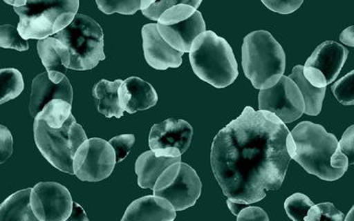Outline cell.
<instances>
[{
    "mask_svg": "<svg viewBox=\"0 0 354 221\" xmlns=\"http://www.w3.org/2000/svg\"><path fill=\"white\" fill-rule=\"evenodd\" d=\"M290 133L274 115L251 106L218 131L211 165L227 199L250 205L281 187L292 160L286 148Z\"/></svg>",
    "mask_w": 354,
    "mask_h": 221,
    "instance_id": "1",
    "label": "cell"
},
{
    "mask_svg": "<svg viewBox=\"0 0 354 221\" xmlns=\"http://www.w3.org/2000/svg\"><path fill=\"white\" fill-rule=\"evenodd\" d=\"M338 146L335 135L327 133L321 124L303 122L295 126L286 137V148L290 159L300 164L309 174L327 182L339 180L347 172L334 169L330 159Z\"/></svg>",
    "mask_w": 354,
    "mask_h": 221,
    "instance_id": "2",
    "label": "cell"
},
{
    "mask_svg": "<svg viewBox=\"0 0 354 221\" xmlns=\"http://www.w3.org/2000/svg\"><path fill=\"white\" fill-rule=\"evenodd\" d=\"M192 71L216 88H226L239 75L230 44L212 30L196 37L189 52Z\"/></svg>",
    "mask_w": 354,
    "mask_h": 221,
    "instance_id": "3",
    "label": "cell"
},
{
    "mask_svg": "<svg viewBox=\"0 0 354 221\" xmlns=\"http://www.w3.org/2000/svg\"><path fill=\"white\" fill-rule=\"evenodd\" d=\"M286 54L268 30H255L244 38L242 67L247 79L259 90L272 88L286 71Z\"/></svg>",
    "mask_w": 354,
    "mask_h": 221,
    "instance_id": "4",
    "label": "cell"
},
{
    "mask_svg": "<svg viewBox=\"0 0 354 221\" xmlns=\"http://www.w3.org/2000/svg\"><path fill=\"white\" fill-rule=\"evenodd\" d=\"M78 8V0H28L23 8H15L17 30L27 41L50 38L71 25Z\"/></svg>",
    "mask_w": 354,
    "mask_h": 221,
    "instance_id": "5",
    "label": "cell"
},
{
    "mask_svg": "<svg viewBox=\"0 0 354 221\" xmlns=\"http://www.w3.org/2000/svg\"><path fill=\"white\" fill-rule=\"evenodd\" d=\"M70 52L69 69L91 70L106 60L104 30L88 15L77 13L71 25L55 35Z\"/></svg>",
    "mask_w": 354,
    "mask_h": 221,
    "instance_id": "6",
    "label": "cell"
},
{
    "mask_svg": "<svg viewBox=\"0 0 354 221\" xmlns=\"http://www.w3.org/2000/svg\"><path fill=\"white\" fill-rule=\"evenodd\" d=\"M203 184L196 171L178 162L164 171L155 184L153 194L166 199L176 211L194 206L202 194Z\"/></svg>",
    "mask_w": 354,
    "mask_h": 221,
    "instance_id": "7",
    "label": "cell"
},
{
    "mask_svg": "<svg viewBox=\"0 0 354 221\" xmlns=\"http://www.w3.org/2000/svg\"><path fill=\"white\" fill-rule=\"evenodd\" d=\"M117 160L113 146L98 137L87 140L73 157L74 175L83 182H100L111 176Z\"/></svg>",
    "mask_w": 354,
    "mask_h": 221,
    "instance_id": "8",
    "label": "cell"
},
{
    "mask_svg": "<svg viewBox=\"0 0 354 221\" xmlns=\"http://www.w3.org/2000/svg\"><path fill=\"white\" fill-rule=\"evenodd\" d=\"M73 115L60 130H52L44 120L35 118L34 137L43 157L61 172L74 174L73 155L69 143V131L75 124Z\"/></svg>",
    "mask_w": 354,
    "mask_h": 221,
    "instance_id": "9",
    "label": "cell"
},
{
    "mask_svg": "<svg viewBox=\"0 0 354 221\" xmlns=\"http://www.w3.org/2000/svg\"><path fill=\"white\" fill-rule=\"evenodd\" d=\"M259 104V110L272 113L285 124L296 122L305 111L300 89L288 76H283L272 88L260 90Z\"/></svg>",
    "mask_w": 354,
    "mask_h": 221,
    "instance_id": "10",
    "label": "cell"
},
{
    "mask_svg": "<svg viewBox=\"0 0 354 221\" xmlns=\"http://www.w3.org/2000/svg\"><path fill=\"white\" fill-rule=\"evenodd\" d=\"M73 204L69 190L59 183L40 182L30 193V206L40 221H66Z\"/></svg>",
    "mask_w": 354,
    "mask_h": 221,
    "instance_id": "11",
    "label": "cell"
},
{
    "mask_svg": "<svg viewBox=\"0 0 354 221\" xmlns=\"http://www.w3.org/2000/svg\"><path fill=\"white\" fill-rule=\"evenodd\" d=\"M194 135V128L183 119L168 118L154 124L149 135L151 151H178L181 156L189 150Z\"/></svg>",
    "mask_w": 354,
    "mask_h": 221,
    "instance_id": "12",
    "label": "cell"
},
{
    "mask_svg": "<svg viewBox=\"0 0 354 221\" xmlns=\"http://www.w3.org/2000/svg\"><path fill=\"white\" fill-rule=\"evenodd\" d=\"M143 51L146 62L155 70L178 68L183 64V52L170 47L159 34L157 23H148L142 28Z\"/></svg>",
    "mask_w": 354,
    "mask_h": 221,
    "instance_id": "13",
    "label": "cell"
},
{
    "mask_svg": "<svg viewBox=\"0 0 354 221\" xmlns=\"http://www.w3.org/2000/svg\"><path fill=\"white\" fill-rule=\"evenodd\" d=\"M54 99H62L72 104L73 102V89L69 79L65 77L60 84H55L49 78L48 72H43L32 80L30 91V115L36 118L50 102Z\"/></svg>",
    "mask_w": 354,
    "mask_h": 221,
    "instance_id": "14",
    "label": "cell"
},
{
    "mask_svg": "<svg viewBox=\"0 0 354 221\" xmlns=\"http://www.w3.org/2000/svg\"><path fill=\"white\" fill-rule=\"evenodd\" d=\"M348 55L349 51L344 46L334 41H326L315 49L304 67L320 70L329 85L339 76Z\"/></svg>",
    "mask_w": 354,
    "mask_h": 221,
    "instance_id": "15",
    "label": "cell"
},
{
    "mask_svg": "<svg viewBox=\"0 0 354 221\" xmlns=\"http://www.w3.org/2000/svg\"><path fill=\"white\" fill-rule=\"evenodd\" d=\"M120 105L124 111L133 115L137 111L152 108L158 102L157 92L147 81L130 77L123 81L119 89Z\"/></svg>",
    "mask_w": 354,
    "mask_h": 221,
    "instance_id": "16",
    "label": "cell"
},
{
    "mask_svg": "<svg viewBox=\"0 0 354 221\" xmlns=\"http://www.w3.org/2000/svg\"><path fill=\"white\" fill-rule=\"evenodd\" d=\"M159 34L164 41L176 51L191 52L192 45L196 37L205 32V23L202 12L196 10L191 19L177 23V25L165 26L157 23Z\"/></svg>",
    "mask_w": 354,
    "mask_h": 221,
    "instance_id": "17",
    "label": "cell"
},
{
    "mask_svg": "<svg viewBox=\"0 0 354 221\" xmlns=\"http://www.w3.org/2000/svg\"><path fill=\"white\" fill-rule=\"evenodd\" d=\"M176 211L169 201L154 195L133 201L121 221H174Z\"/></svg>",
    "mask_w": 354,
    "mask_h": 221,
    "instance_id": "18",
    "label": "cell"
},
{
    "mask_svg": "<svg viewBox=\"0 0 354 221\" xmlns=\"http://www.w3.org/2000/svg\"><path fill=\"white\" fill-rule=\"evenodd\" d=\"M178 162H181V157H157L153 151L143 153L135 164L138 185L143 189H154L155 184L164 171Z\"/></svg>",
    "mask_w": 354,
    "mask_h": 221,
    "instance_id": "19",
    "label": "cell"
},
{
    "mask_svg": "<svg viewBox=\"0 0 354 221\" xmlns=\"http://www.w3.org/2000/svg\"><path fill=\"white\" fill-rule=\"evenodd\" d=\"M123 81H111L102 79L96 83L93 89V97L97 100V109L104 117L121 118L124 110L120 105L119 89Z\"/></svg>",
    "mask_w": 354,
    "mask_h": 221,
    "instance_id": "20",
    "label": "cell"
},
{
    "mask_svg": "<svg viewBox=\"0 0 354 221\" xmlns=\"http://www.w3.org/2000/svg\"><path fill=\"white\" fill-rule=\"evenodd\" d=\"M32 189L15 192L2 202L0 206L1 221H40L30 206Z\"/></svg>",
    "mask_w": 354,
    "mask_h": 221,
    "instance_id": "21",
    "label": "cell"
},
{
    "mask_svg": "<svg viewBox=\"0 0 354 221\" xmlns=\"http://www.w3.org/2000/svg\"><path fill=\"white\" fill-rule=\"evenodd\" d=\"M303 68L304 66L301 65L295 66L292 74L288 77L296 83L303 95L304 102H305L304 113L310 117H317L322 110L323 102L326 95V87L318 89L310 85L309 82L304 77Z\"/></svg>",
    "mask_w": 354,
    "mask_h": 221,
    "instance_id": "22",
    "label": "cell"
},
{
    "mask_svg": "<svg viewBox=\"0 0 354 221\" xmlns=\"http://www.w3.org/2000/svg\"><path fill=\"white\" fill-rule=\"evenodd\" d=\"M72 104L62 99H54L44 107L36 118L44 120L52 130H60L72 115Z\"/></svg>",
    "mask_w": 354,
    "mask_h": 221,
    "instance_id": "23",
    "label": "cell"
},
{
    "mask_svg": "<svg viewBox=\"0 0 354 221\" xmlns=\"http://www.w3.org/2000/svg\"><path fill=\"white\" fill-rule=\"evenodd\" d=\"M25 88L24 77L19 70L15 68L0 70V104L15 99L21 95Z\"/></svg>",
    "mask_w": 354,
    "mask_h": 221,
    "instance_id": "24",
    "label": "cell"
},
{
    "mask_svg": "<svg viewBox=\"0 0 354 221\" xmlns=\"http://www.w3.org/2000/svg\"><path fill=\"white\" fill-rule=\"evenodd\" d=\"M59 41L53 37L41 39L37 44V49L44 67L47 72H61L65 74L66 67L63 65L62 59L58 52Z\"/></svg>",
    "mask_w": 354,
    "mask_h": 221,
    "instance_id": "25",
    "label": "cell"
},
{
    "mask_svg": "<svg viewBox=\"0 0 354 221\" xmlns=\"http://www.w3.org/2000/svg\"><path fill=\"white\" fill-rule=\"evenodd\" d=\"M201 0H183L181 3L172 6L161 15L158 25L170 26L183 23L191 19L194 12L200 8Z\"/></svg>",
    "mask_w": 354,
    "mask_h": 221,
    "instance_id": "26",
    "label": "cell"
},
{
    "mask_svg": "<svg viewBox=\"0 0 354 221\" xmlns=\"http://www.w3.org/2000/svg\"><path fill=\"white\" fill-rule=\"evenodd\" d=\"M313 205V201L305 194L295 193L286 198L285 209L292 221H305L308 211Z\"/></svg>",
    "mask_w": 354,
    "mask_h": 221,
    "instance_id": "27",
    "label": "cell"
},
{
    "mask_svg": "<svg viewBox=\"0 0 354 221\" xmlns=\"http://www.w3.org/2000/svg\"><path fill=\"white\" fill-rule=\"evenodd\" d=\"M96 6L100 12L106 15L122 13V15H133L141 10L142 1L140 0H96Z\"/></svg>",
    "mask_w": 354,
    "mask_h": 221,
    "instance_id": "28",
    "label": "cell"
},
{
    "mask_svg": "<svg viewBox=\"0 0 354 221\" xmlns=\"http://www.w3.org/2000/svg\"><path fill=\"white\" fill-rule=\"evenodd\" d=\"M0 46L4 49H14L19 52L28 50L27 39L19 35L17 28L10 25L0 26Z\"/></svg>",
    "mask_w": 354,
    "mask_h": 221,
    "instance_id": "29",
    "label": "cell"
},
{
    "mask_svg": "<svg viewBox=\"0 0 354 221\" xmlns=\"http://www.w3.org/2000/svg\"><path fill=\"white\" fill-rule=\"evenodd\" d=\"M353 83L354 71H351L332 85V93L341 104L353 105Z\"/></svg>",
    "mask_w": 354,
    "mask_h": 221,
    "instance_id": "30",
    "label": "cell"
},
{
    "mask_svg": "<svg viewBox=\"0 0 354 221\" xmlns=\"http://www.w3.org/2000/svg\"><path fill=\"white\" fill-rule=\"evenodd\" d=\"M115 153L117 163H121L128 156L135 144L134 135H121L109 142Z\"/></svg>",
    "mask_w": 354,
    "mask_h": 221,
    "instance_id": "31",
    "label": "cell"
},
{
    "mask_svg": "<svg viewBox=\"0 0 354 221\" xmlns=\"http://www.w3.org/2000/svg\"><path fill=\"white\" fill-rule=\"evenodd\" d=\"M262 3L273 12L290 15L298 10L304 1L303 0H263Z\"/></svg>",
    "mask_w": 354,
    "mask_h": 221,
    "instance_id": "32",
    "label": "cell"
},
{
    "mask_svg": "<svg viewBox=\"0 0 354 221\" xmlns=\"http://www.w3.org/2000/svg\"><path fill=\"white\" fill-rule=\"evenodd\" d=\"M14 153V137L6 126H0V163L4 164Z\"/></svg>",
    "mask_w": 354,
    "mask_h": 221,
    "instance_id": "33",
    "label": "cell"
},
{
    "mask_svg": "<svg viewBox=\"0 0 354 221\" xmlns=\"http://www.w3.org/2000/svg\"><path fill=\"white\" fill-rule=\"evenodd\" d=\"M181 1L183 0H161V1H154L149 8L143 10L142 13H143L144 17L152 19L153 21H158L161 15L166 10H169L170 8L176 6V4L181 3Z\"/></svg>",
    "mask_w": 354,
    "mask_h": 221,
    "instance_id": "34",
    "label": "cell"
},
{
    "mask_svg": "<svg viewBox=\"0 0 354 221\" xmlns=\"http://www.w3.org/2000/svg\"><path fill=\"white\" fill-rule=\"evenodd\" d=\"M354 128L349 126L343 133L340 141H338L337 148L341 154L344 155L348 159L349 165L354 163Z\"/></svg>",
    "mask_w": 354,
    "mask_h": 221,
    "instance_id": "35",
    "label": "cell"
},
{
    "mask_svg": "<svg viewBox=\"0 0 354 221\" xmlns=\"http://www.w3.org/2000/svg\"><path fill=\"white\" fill-rule=\"evenodd\" d=\"M87 140L88 139H87L86 133H85L82 126L78 124L77 122H75V124L71 126L69 131L70 148H71L73 157L75 156L78 148H80Z\"/></svg>",
    "mask_w": 354,
    "mask_h": 221,
    "instance_id": "36",
    "label": "cell"
},
{
    "mask_svg": "<svg viewBox=\"0 0 354 221\" xmlns=\"http://www.w3.org/2000/svg\"><path fill=\"white\" fill-rule=\"evenodd\" d=\"M237 221H270V218L263 209L249 205L238 214Z\"/></svg>",
    "mask_w": 354,
    "mask_h": 221,
    "instance_id": "37",
    "label": "cell"
},
{
    "mask_svg": "<svg viewBox=\"0 0 354 221\" xmlns=\"http://www.w3.org/2000/svg\"><path fill=\"white\" fill-rule=\"evenodd\" d=\"M319 209H320L321 216L319 221H344V213L336 209L333 203L324 202L319 203Z\"/></svg>",
    "mask_w": 354,
    "mask_h": 221,
    "instance_id": "38",
    "label": "cell"
},
{
    "mask_svg": "<svg viewBox=\"0 0 354 221\" xmlns=\"http://www.w3.org/2000/svg\"><path fill=\"white\" fill-rule=\"evenodd\" d=\"M303 75L306 80L309 82L310 85L315 87V88H325L327 87L326 79L323 75L320 70L312 67H304Z\"/></svg>",
    "mask_w": 354,
    "mask_h": 221,
    "instance_id": "39",
    "label": "cell"
},
{
    "mask_svg": "<svg viewBox=\"0 0 354 221\" xmlns=\"http://www.w3.org/2000/svg\"><path fill=\"white\" fill-rule=\"evenodd\" d=\"M66 221H89V220L82 205L74 202L73 209H72L71 214H70L69 218Z\"/></svg>",
    "mask_w": 354,
    "mask_h": 221,
    "instance_id": "40",
    "label": "cell"
},
{
    "mask_svg": "<svg viewBox=\"0 0 354 221\" xmlns=\"http://www.w3.org/2000/svg\"><path fill=\"white\" fill-rule=\"evenodd\" d=\"M340 41L348 47H353L354 46V26H351L349 28H345L340 35Z\"/></svg>",
    "mask_w": 354,
    "mask_h": 221,
    "instance_id": "41",
    "label": "cell"
},
{
    "mask_svg": "<svg viewBox=\"0 0 354 221\" xmlns=\"http://www.w3.org/2000/svg\"><path fill=\"white\" fill-rule=\"evenodd\" d=\"M320 209H319L318 204H315L309 209V211H308L305 221H319L320 220Z\"/></svg>",
    "mask_w": 354,
    "mask_h": 221,
    "instance_id": "42",
    "label": "cell"
},
{
    "mask_svg": "<svg viewBox=\"0 0 354 221\" xmlns=\"http://www.w3.org/2000/svg\"><path fill=\"white\" fill-rule=\"evenodd\" d=\"M227 205H228L229 209L232 212V214L235 216H238V214L241 212L242 209L249 206V204H241V203H236L231 201L230 199H227Z\"/></svg>",
    "mask_w": 354,
    "mask_h": 221,
    "instance_id": "43",
    "label": "cell"
},
{
    "mask_svg": "<svg viewBox=\"0 0 354 221\" xmlns=\"http://www.w3.org/2000/svg\"><path fill=\"white\" fill-rule=\"evenodd\" d=\"M49 73V78L52 82L55 83V84H60L63 80H64L65 76L64 73H61V72H48Z\"/></svg>",
    "mask_w": 354,
    "mask_h": 221,
    "instance_id": "44",
    "label": "cell"
},
{
    "mask_svg": "<svg viewBox=\"0 0 354 221\" xmlns=\"http://www.w3.org/2000/svg\"><path fill=\"white\" fill-rule=\"evenodd\" d=\"M6 3L10 4V6H15V8H23L26 4L28 3L27 0H19V1H10V0H6Z\"/></svg>",
    "mask_w": 354,
    "mask_h": 221,
    "instance_id": "45",
    "label": "cell"
},
{
    "mask_svg": "<svg viewBox=\"0 0 354 221\" xmlns=\"http://www.w3.org/2000/svg\"><path fill=\"white\" fill-rule=\"evenodd\" d=\"M354 209L353 207H351V211L348 212V214H347V216H345L344 221H354Z\"/></svg>",
    "mask_w": 354,
    "mask_h": 221,
    "instance_id": "46",
    "label": "cell"
}]
</instances>
